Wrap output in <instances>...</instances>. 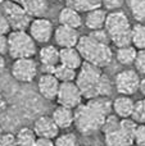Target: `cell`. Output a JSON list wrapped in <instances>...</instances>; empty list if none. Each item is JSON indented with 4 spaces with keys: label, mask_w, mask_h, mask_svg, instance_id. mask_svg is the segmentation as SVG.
Wrapping results in <instances>:
<instances>
[{
    "label": "cell",
    "mask_w": 145,
    "mask_h": 146,
    "mask_svg": "<svg viewBox=\"0 0 145 146\" xmlns=\"http://www.w3.org/2000/svg\"><path fill=\"white\" fill-rule=\"evenodd\" d=\"M76 83L85 100L96 96H108L114 86V83L110 82L109 77L103 72V68L87 62H84L81 68L77 71Z\"/></svg>",
    "instance_id": "2"
},
{
    "label": "cell",
    "mask_w": 145,
    "mask_h": 146,
    "mask_svg": "<svg viewBox=\"0 0 145 146\" xmlns=\"http://www.w3.org/2000/svg\"><path fill=\"white\" fill-rule=\"evenodd\" d=\"M58 22H59V25L78 30L84 25V18H82L80 12H77V10L72 9L69 7H64V8H62L58 14Z\"/></svg>",
    "instance_id": "17"
},
{
    "label": "cell",
    "mask_w": 145,
    "mask_h": 146,
    "mask_svg": "<svg viewBox=\"0 0 145 146\" xmlns=\"http://www.w3.org/2000/svg\"><path fill=\"white\" fill-rule=\"evenodd\" d=\"M15 136H17L18 146H35L39 139L33 128H30V127H22L15 133Z\"/></svg>",
    "instance_id": "24"
},
{
    "label": "cell",
    "mask_w": 145,
    "mask_h": 146,
    "mask_svg": "<svg viewBox=\"0 0 145 146\" xmlns=\"http://www.w3.org/2000/svg\"><path fill=\"white\" fill-rule=\"evenodd\" d=\"M22 5L31 18L45 17L49 10V0H25Z\"/></svg>",
    "instance_id": "21"
},
{
    "label": "cell",
    "mask_w": 145,
    "mask_h": 146,
    "mask_svg": "<svg viewBox=\"0 0 145 146\" xmlns=\"http://www.w3.org/2000/svg\"><path fill=\"white\" fill-rule=\"evenodd\" d=\"M112 103L109 96H96L77 106L73 124L77 132L84 136H91L100 131L107 117L113 113Z\"/></svg>",
    "instance_id": "1"
},
{
    "label": "cell",
    "mask_w": 145,
    "mask_h": 146,
    "mask_svg": "<svg viewBox=\"0 0 145 146\" xmlns=\"http://www.w3.org/2000/svg\"><path fill=\"white\" fill-rule=\"evenodd\" d=\"M5 108H7V99L0 92V113H1L3 110H5Z\"/></svg>",
    "instance_id": "38"
},
{
    "label": "cell",
    "mask_w": 145,
    "mask_h": 146,
    "mask_svg": "<svg viewBox=\"0 0 145 146\" xmlns=\"http://www.w3.org/2000/svg\"><path fill=\"white\" fill-rule=\"evenodd\" d=\"M0 5H1V3H0Z\"/></svg>",
    "instance_id": "45"
},
{
    "label": "cell",
    "mask_w": 145,
    "mask_h": 146,
    "mask_svg": "<svg viewBox=\"0 0 145 146\" xmlns=\"http://www.w3.org/2000/svg\"><path fill=\"white\" fill-rule=\"evenodd\" d=\"M51 118L59 127V129H68L74 124V109L58 105L53 110Z\"/></svg>",
    "instance_id": "16"
},
{
    "label": "cell",
    "mask_w": 145,
    "mask_h": 146,
    "mask_svg": "<svg viewBox=\"0 0 145 146\" xmlns=\"http://www.w3.org/2000/svg\"><path fill=\"white\" fill-rule=\"evenodd\" d=\"M131 118L138 123H145V98L135 101V109Z\"/></svg>",
    "instance_id": "29"
},
{
    "label": "cell",
    "mask_w": 145,
    "mask_h": 146,
    "mask_svg": "<svg viewBox=\"0 0 145 146\" xmlns=\"http://www.w3.org/2000/svg\"><path fill=\"white\" fill-rule=\"evenodd\" d=\"M33 131L36 136L43 139H51L55 140L59 135V127L51 118V115H41L33 122Z\"/></svg>",
    "instance_id": "14"
},
{
    "label": "cell",
    "mask_w": 145,
    "mask_h": 146,
    "mask_svg": "<svg viewBox=\"0 0 145 146\" xmlns=\"http://www.w3.org/2000/svg\"><path fill=\"white\" fill-rule=\"evenodd\" d=\"M13 1H15V3H19V4H22L25 0H13Z\"/></svg>",
    "instance_id": "41"
},
{
    "label": "cell",
    "mask_w": 145,
    "mask_h": 146,
    "mask_svg": "<svg viewBox=\"0 0 145 146\" xmlns=\"http://www.w3.org/2000/svg\"><path fill=\"white\" fill-rule=\"evenodd\" d=\"M80 37H81V35L78 33V30L59 25L58 27H55L53 38L55 45L59 49H66V48H76Z\"/></svg>",
    "instance_id": "12"
},
{
    "label": "cell",
    "mask_w": 145,
    "mask_h": 146,
    "mask_svg": "<svg viewBox=\"0 0 145 146\" xmlns=\"http://www.w3.org/2000/svg\"><path fill=\"white\" fill-rule=\"evenodd\" d=\"M107 14H108V12L104 9V8L90 10V12L85 13L84 25L86 26L90 31L102 30V28H104V26H105Z\"/></svg>",
    "instance_id": "18"
},
{
    "label": "cell",
    "mask_w": 145,
    "mask_h": 146,
    "mask_svg": "<svg viewBox=\"0 0 145 146\" xmlns=\"http://www.w3.org/2000/svg\"><path fill=\"white\" fill-rule=\"evenodd\" d=\"M37 53V44L28 31H12L8 35V54L14 59L33 58Z\"/></svg>",
    "instance_id": "5"
},
{
    "label": "cell",
    "mask_w": 145,
    "mask_h": 146,
    "mask_svg": "<svg viewBox=\"0 0 145 146\" xmlns=\"http://www.w3.org/2000/svg\"><path fill=\"white\" fill-rule=\"evenodd\" d=\"M5 69V58L3 54H0V73Z\"/></svg>",
    "instance_id": "40"
},
{
    "label": "cell",
    "mask_w": 145,
    "mask_h": 146,
    "mask_svg": "<svg viewBox=\"0 0 145 146\" xmlns=\"http://www.w3.org/2000/svg\"><path fill=\"white\" fill-rule=\"evenodd\" d=\"M134 69H135L139 74L145 76V49L144 50H138L136 59H135V62H134Z\"/></svg>",
    "instance_id": "30"
},
{
    "label": "cell",
    "mask_w": 145,
    "mask_h": 146,
    "mask_svg": "<svg viewBox=\"0 0 145 146\" xmlns=\"http://www.w3.org/2000/svg\"><path fill=\"white\" fill-rule=\"evenodd\" d=\"M55 101L58 103V105L67 106L71 109H76L77 106L81 105L84 103V95L77 86L76 81L61 83Z\"/></svg>",
    "instance_id": "9"
},
{
    "label": "cell",
    "mask_w": 145,
    "mask_h": 146,
    "mask_svg": "<svg viewBox=\"0 0 145 146\" xmlns=\"http://www.w3.org/2000/svg\"><path fill=\"white\" fill-rule=\"evenodd\" d=\"M104 30L110 37V42L116 48L132 45V25L127 14L122 10H110L107 14Z\"/></svg>",
    "instance_id": "3"
},
{
    "label": "cell",
    "mask_w": 145,
    "mask_h": 146,
    "mask_svg": "<svg viewBox=\"0 0 145 146\" xmlns=\"http://www.w3.org/2000/svg\"><path fill=\"white\" fill-rule=\"evenodd\" d=\"M39 63L44 73H53L55 67L61 64V49L50 44L44 45L39 50Z\"/></svg>",
    "instance_id": "11"
},
{
    "label": "cell",
    "mask_w": 145,
    "mask_h": 146,
    "mask_svg": "<svg viewBox=\"0 0 145 146\" xmlns=\"http://www.w3.org/2000/svg\"><path fill=\"white\" fill-rule=\"evenodd\" d=\"M54 142H55V146H81L78 141V137L73 132L59 133L58 137L54 140Z\"/></svg>",
    "instance_id": "28"
},
{
    "label": "cell",
    "mask_w": 145,
    "mask_h": 146,
    "mask_svg": "<svg viewBox=\"0 0 145 146\" xmlns=\"http://www.w3.org/2000/svg\"><path fill=\"white\" fill-rule=\"evenodd\" d=\"M3 133H4V132H3V128H1V127H0V139H1V136H3Z\"/></svg>",
    "instance_id": "42"
},
{
    "label": "cell",
    "mask_w": 145,
    "mask_h": 146,
    "mask_svg": "<svg viewBox=\"0 0 145 146\" xmlns=\"http://www.w3.org/2000/svg\"><path fill=\"white\" fill-rule=\"evenodd\" d=\"M134 145L145 146V123H139L134 135Z\"/></svg>",
    "instance_id": "31"
},
{
    "label": "cell",
    "mask_w": 145,
    "mask_h": 146,
    "mask_svg": "<svg viewBox=\"0 0 145 146\" xmlns=\"http://www.w3.org/2000/svg\"><path fill=\"white\" fill-rule=\"evenodd\" d=\"M141 77L135 69H123L118 72L114 78V88L120 95L132 96L134 94L139 92Z\"/></svg>",
    "instance_id": "8"
},
{
    "label": "cell",
    "mask_w": 145,
    "mask_h": 146,
    "mask_svg": "<svg viewBox=\"0 0 145 146\" xmlns=\"http://www.w3.org/2000/svg\"><path fill=\"white\" fill-rule=\"evenodd\" d=\"M127 5L134 19L145 23V0H127Z\"/></svg>",
    "instance_id": "27"
},
{
    "label": "cell",
    "mask_w": 145,
    "mask_h": 146,
    "mask_svg": "<svg viewBox=\"0 0 145 146\" xmlns=\"http://www.w3.org/2000/svg\"><path fill=\"white\" fill-rule=\"evenodd\" d=\"M61 82L53 73H43L37 81V91L45 100H57Z\"/></svg>",
    "instance_id": "13"
},
{
    "label": "cell",
    "mask_w": 145,
    "mask_h": 146,
    "mask_svg": "<svg viewBox=\"0 0 145 146\" xmlns=\"http://www.w3.org/2000/svg\"><path fill=\"white\" fill-rule=\"evenodd\" d=\"M84 62H85L84 58L80 54L77 48L61 49V64L78 71L81 68V66L84 64Z\"/></svg>",
    "instance_id": "19"
},
{
    "label": "cell",
    "mask_w": 145,
    "mask_h": 146,
    "mask_svg": "<svg viewBox=\"0 0 145 146\" xmlns=\"http://www.w3.org/2000/svg\"><path fill=\"white\" fill-rule=\"evenodd\" d=\"M53 74L58 78V81L61 83L63 82H72V81H76L77 77V71L76 69H72L69 67H66L63 64H58L54 69Z\"/></svg>",
    "instance_id": "25"
},
{
    "label": "cell",
    "mask_w": 145,
    "mask_h": 146,
    "mask_svg": "<svg viewBox=\"0 0 145 146\" xmlns=\"http://www.w3.org/2000/svg\"><path fill=\"white\" fill-rule=\"evenodd\" d=\"M3 1H5V0H0V3H3Z\"/></svg>",
    "instance_id": "44"
},
{
    "label": "cell",
    "mask_w": 145,
    "mask_h": 146,
    "mask_svg": "<svg viewBox=\"0 0 145 146\" xmlns=\"http://www.w3.org/2000/svg\"><path fill=\"white\" fill-rule=\"evenodd\" d=\"M85 62L90 64L104 68L108 67L113 60V51L109 44H103L95 40L89 33L82 35L76 46Z\"/></svg>",
    "instance_id": "4"
},
{
    "label": "cell",
    "mask_w": 145,
    "mask_h": 146,
    "mask_svg": "<svg viewBox=\"0 0 145 146\" xmlns=\"http://www.w3.org/2000/svg\"><path fill=\"white\" fill-rule=\"evenodd\" d=\"M10 32H12V27H10L8 19L5 18V15L0 12V35L8 36Z\"/></svg>",
    "instance_id": "35"
},
{
    "label": "cell",
    "mask_w": 145,
    "mask_h": 146,
    "mask_svg": "<svg viewBox=\"0 0 145 146\" xmlns=\"http://www.w3.org/2000/svg\"><path fill=\"white\" fill-rule=\"evenodd\" d=\"M136 54H138V49L134 45H128V46H123V48H117L114 55L118 63L128 67V66H134Z\"/></svg>",
    "instance_id": "23"
},
{
    "label": "cell",
    "mask_w": 145,
    "mask_h": 146,
    "mask_svg": "<svg viewBox=\"0 0 145 146\" xmlns=\"http://www.w3.org/2000/svg\"><path fill=\"white\" fill-rule=\"evenodd\" d=\"M113 113L121 119L123 118H131L135 109V100L131 96L127 95H120L113 100L112 103Z\"/></svg>",
    "instance_id": "15"
},
{
    "label": "cell",
    "mask_w": 145,
    "mask_h": 146,
    "mask_svg": "<svg viewBox=\"0 0 145 146\" xmlns=\"http://www.w3.org/2000/svg\"><path fill=\"white\" fill-rule=\"evenodd\" d=\"M28 33L31 37L36 41V44H43L46 45L50 42L54 37V25L49 18L46 17H39V18H32L28 27Z\"/></svg>",
    "instance_id": "10"
},
{
    "label": "cell",
    "mask_w": 145,
    "mask_h": 146,
    "mask_svg": "<svg viewBox=\"0 0 145 146\" xmlns=\"http://www.w3.org/2000/svg\"><path fill=\"white\" fill-rule=\"evenodd\" d=\"M66 7L82 13H87L90 10L103 8V0H64Z\"/></svg>",
    "instance_id": "22"
},
{
    "label": "cell",
    "mask_w": 145,
    "mask_h": 146,
    "mask_svg": "<svg viewBox=\"0 0 145 146\" xmlns=\"http://www.w3.org/2000/svg\"><path fill=\"white\" fill-rule=\"evenodd\" d=\"M104 142L107 146H132L134 137L126 133L120 124V128L104 135Z\"/></svg>",
    "instance_id": "20"
},
{
    "label": "cell",
    "mask_w": 145,
    "mask_h": 146,
    "mask_svg": "<svg viewBox=\"0 0 145 146\" xmlns=\"http://www.w3.org/2000/svg\"><path fill=\"white\" fill-rule=\"evenodd\" d=\"M35 146H55V142H54V140H51V139H43V137H39Z\"/></svg>",
    "instance_id": "37"
},
{
    "label": "cell",
    "mask_w": 145,
    "mask_h": 146,
    "mask_svg": "<svg viewBox=\"0 0 145 146\" xmlns=\"http://www.w3.org/2000/svg\"><path fill=\"white\" fill-rule=\"evenodd\" d=\"M139 92L141 94V95L145 98V77L141 78L140 81V86H139Z\"/></svg>",
    "instance_id": "39"
},
{
    "label": "cell",
    "mask_w": 145,
    "mask_h": 146,
    "mask_svg": "<svg viewBox=\"0 0 145 146\" xmlns=\"http://www.w3.org/2000/svg\"><path fill=\"white\" fill-rule=\"evenodd\" d=\"M0 12L8 19L12 31H26L30 27L32 18L30 17L22 4L13 0H5L0 5Z\"/></svg>",
    "instance_id": "6"
},
{
    "label": "cell",
    "mask_w": 145,
    "mask_h": 146,
    "mask_svg": "<svg viewBox=\"0 0 145 146\" xmlns=\"http://www.w3.org/2000/svg\"><path fill=\"white\" fill-rule=\"evenodd\" d=\"M55 1H64V0H55Z\"/></svg>",
    "instance_id": "43"
},
{
    "label": "cell",
    "mask_w": 145,
    "mask_h": 146,
    "mask_svg": "<svg viewBox=\"0 0 145 146\" xmlns=\"http://www.w3.org/2000/svg\"><path fill=\"white\" fill-rule=\"evenodd\" d=\"M132 45L138 50L145 49V23L136 22L132 25Z\"/></svg>",
    "instance_id": "26"
},
{
    "label": "cell",
    "mask_w": 145,
    "mask_h": 146,
    "mask_svg": "<svg viewBox=\"0 0 145 146\" xmlns=\"http://www.w3.org/2000/svg\"><path fill=\"white\" fill-rule=\"evenodd\" d=\"M126 0H103V8L107 10H117L125 4Z\"/></svg>",
    "instance_id": "34"
},
{
    "label": "cell",
    "mask_w": 145,
    "mask_h": 146,
    "mask_svg": "<svg viewBox=\"0 0 145 146\" xmlns=\"http://www.w3.org/2000/svg\"><path fill=\"white\" fill-rule=\"evenodd\" d=\"M90 36H92V37L95 38V40H98L99 42H103V44H112L110 42V37L109 35H108V32L104 30V28H102V30H96V31H90L89 32Z\"/></svg>",
    "instance_id": "32"
},
{
    "label": "cell",
    "mask_w": 145,
    "mask_h": 146,
    "mask_svg": "<svg viewBox=\"0 0 145 146\" xmlns=\"http://www.w3.org/2000/svg\"><path fill=\"white\" fill-rule=\"evenodd\" d=\"M0 54H8V36L0 35Z\"/></svg>",
    "instance_id": "36"
},
{
    "label": "cell",
    "mask_w": 145,
    "mask_h": 146,
    "mask_svg": "<svg viewBox=\"0 0 145 146\" xmlns=\"http://www.w3.org/2000/svg\"><path fill=\"white\" fill-rule=\"evenodd\" d=\"M0 146H18L17 136L10 132L3 133L1 139H0Z\"/></svg>",
    "instance_id": "33"
},
{
    "label": "cell",
    "mask_w": 145,
    "mask_h": 146,
    "mask_svg": "<svg viewBox=\"0 0 145 146\" xmlns=\"http://www.w3.org/2000/svg\"><path fill=\"white\" fill-rule=\"evenodd\" d=\"M39 73V63L35 58L14 59L10 68V74L17 82L28 83L32 82Z\"/></svg>",
    "instance_id": "7"
}]
</instances>
